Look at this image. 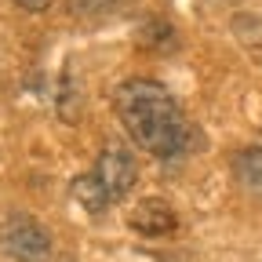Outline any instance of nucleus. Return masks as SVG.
<instances>
[{
    "label": "nucleus",
    "mask_w": 262,
    "mask_h": 262,
    "mask_svg": "<svg viewBox=\"0 0 262 262\" xmlns=\"http://www.w3.org/2000/svg\"><path fill=\"white\" fill-rule=\"evenodd\" d=\"M233 171L248 189H262V149H244L233 160Z\"/></svg>",
    "instance_id": "obj_5"
},
{
    "label": "nucleus",
    "mask_w": 262,
    "mask_h": 262,
    "mask_svg": "<svg viewBox=\"0 0 262 262\" xmlns=\"http://www.w3.org/2000/svg\"><path fill=\"white\" fill-rule=\"evenodd\" d=\"M139 168H135V157L120 146H106L95 160V171L73 179V196L88 208V211H102L135 189Z\"/></svg>",
    "instance_id": "obj_2"
},
{
    "label": "nucleus",
    "mask_w": 262,
    "mask_h": 262,
    "mask_svg": "<svg viewBox=\"0 0 262 262\" xmlns=\"http://www.w3.org/2000/svg\"><path fill=\"white\" fill-rule=\"evenodd\" d=\"M113 110L127 131V139L160 160H171L189 146V124H186L179 102L157 80L131 77V80L117 84Z\"/></svg>",
    "instance_id": "obj_1"
},
{
    "label": "nucleus",
    "mask_w": 262,
    "mask_h": 262,
    "mask_svg": "<svg viewBox=\"0 0 262 262\" xmlns=\"http://www.w3.org/2000/svg\"><path fill=\"white\" fill-rule=\"evenodd\" d=\"M113 0H70V8H73V15H91V11H102V8H110Z\"/></svg>",
    "instance_id": "obj_6"
},
{
    "label": "nucleus",
    "mask_w": 262,
    "mask_h": 262,
    "mask_svg": "<svg viewBox=\"0 0 262 262\" xmlns=\"http://www.w3.org/2000/svg\"><path fill=\"white\" fill-rule=\"evenodd\" d=\"M0 248L18 262H48L51 258V233L29 215H11L0 226Z\"/></svg>",
    "instance_id": "obj_3"
},
{
    "label": "nucleus",
    "mask_w": 262,
    "mask_h": 262,
    "mask_svg": "<svg viewBox=\"0 0 262 262\" xmlns=\"http://www.w3.org/2000/svg\"><path fill=\"white\" fill-rule=\"evenodd\" d=\"M127 226L135 229V233H142V237H164V233H171V229L179 226V215H175L171 204L157 201V196H146V201L135 204Z\"/></svg>",
    "instance_id": "obj_4"
},
{
    "label": "nucleus",
    "mask_w": 262,
    "mask_h": 262,
    "mask_svg": "<svg viewBox=\"0 0 262 262\" xmlns=\"http://www.w3.org/2000/svg\"><path fill=\"white\" fill-rule=\"evenodd\" d=\"M18 8H26V11H48L51 8V0H15Z\"/></svg>",
    "instance_id": "obj_7"
}]
</instances>
